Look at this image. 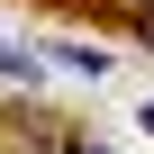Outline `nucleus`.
<instances>
[{
  "mask_svg": "<svg viewBox=\"0 0 154 154\" xmlns=\"http://www.w3.org/2000/svg\"><path fill=\"white\" fill-rule=\"evenodd\" d=\"M136 27H145V45H154V0H145V18H136Z\"/></svg>",
  "mask_w": 154,
  "mask_h": 154,
  "instance_id": "1",
  "label": "nucleus"
},
{
  "mask_svg": "<svg viewBox=\"0 0 154 154\" xmlns=\"http://www.w3.org/2000/svg\"><path fill=\"white\" fill-rule=\"evenodd\" d=\"M145 127H154V100H145Z\"/></svg>",
  "mask_w": 154,
  "mask_h": 154,
  "instance_id": "2",
  "label": "nucleus"
}]
</instances>
